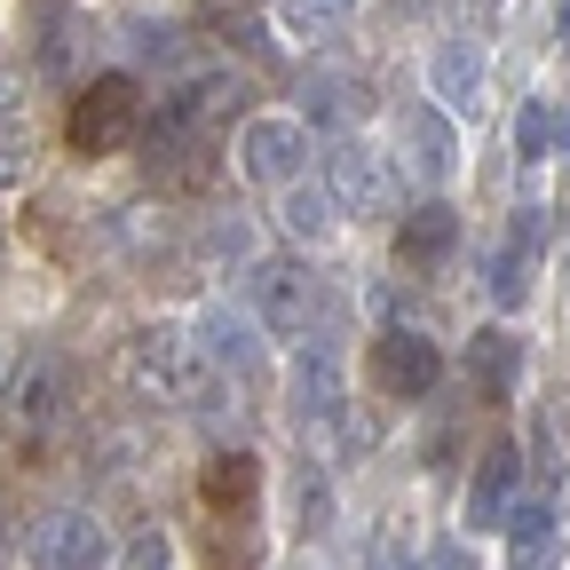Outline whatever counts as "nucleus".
Masks as SVG:
<instances>
[{"mask_svg":"<svg viewBox=\"0 0 570 570\" xmlns=\"http://www.w3.org/2000/svg\"><path fill=\"white\" fill-rule=\"evenodd\" d=\"M262 317H238V309H206L198 317V348H206V365H223V373H254L262 365Z\"/></svg>","mask_w":570,"mask_h":570,"instance_id":"obj_13","label":"nucleus"},{"mask_svg":"<svg viewBox=\"0 0 570 570\" xmlns=\"http://www.w3.org/2000/svg\"><path fill=\"white\" fill-rule=\"evenodd\" d=\"M119 373H127V389L142 396V404H198L206 389H214V365H206V348H198V333H183V325H135L127 341H119Z\"/></svg>","mask_w":570,"mask_h":570,"instance_id":"obj_1","label":"nucleus"},{"mask_svg":"<svg viewBox=\"0 0 570 570\" xmlns=\"http://www.w3.org/2000/svg\"><path fill=\"white\" fill-rule=\"evenodd\" d=\"M452 246H460V214H452L444 198L412 206L404 223H396V262H420V269H436V262H444Z\"/></svg>","mask_w":570,"mask_h":570,"instance_id":"obj_12","label":"nucleus"},{"mask_svg":"<svg viewBox=\"0 0 570 570\" xmlns=\"http://www.w3.org/2000/svg\"><path fill=\"white\" fill-rule=\"evenodd\" d=\"M348 17H356V0H277V40L317 48V40H333Z\"/></svg>","mask_w":570,"mask_h":570,"instance_id":"obj_18","label":"nucleus"},{"mask_svg":"<svg viewBox=\"0 0 570 570\" xmlns=\"http://www.w3.org/2000/svg\"><path fill=\"white\" fill-rule=\"evenodd\" d=\"M0 262H9V246H0Z\"/></svg>","mask_w":570,"mask_h":570,"instance_id":"obj_27","label":"nucleus"},{"mask_svg":"<svg viewBox=\"0 0 570 570\" xmlns=\"http://www.w3.org/2000/svg\"><path fill=\"white\" fill-rule=\"evenodd\" d=\"M365 96H356V80H309V96H302V119H341V111H356Z\"/></svg>","mask_w":570,"mask_h":570,"instance_id":"obj_22","label":"nucleus"},{"mask_svg":"<svg viewBox=\"0 0 570 570\" xmlns=\"http://www.w3.org/2000/svg\"><path fill=\"white\" fill-rule=\"evenodd\" d=\"M325 190H333V206H341V223H348V214H389V206H396V167H389L381 142L341 135L333 151H325Z\"/></svg>","mask_w":570,"mask_h":570,"instance_id":"obj_5","label":"nucleus"},{"mask_svg":"<svg viewBox=\"0 0 570 570\" xmlns=\"http://www.w3.org/2000/svg\"><path fill=\"white\" fill-rule=\"evenodd\" d=\"M396 127H404V142H412V151H404V159H412V175L444 183V175H452V159H460V151H452V119H444L436 104H404V119H396Z\"/></svg>","mask_w":570,"mask_h":570,"instance_id":"obj_14","label":"nucleus"},{"mask_svg":"<svg viewBox=\"0 0 570 570\" xmlns=\"http://www.w3.org/2000/svg\"><path fill=\"white\" fill-rule=\"evenodd\" d=\"M562 539H554V508L547 499H523L515 523H508V570H554Z\"/></svg>","mask_w":570,"mask_h":570,"instance_id":"obj_16","label":"nucleus"},{"mask_svg":"<svg viewBox=\"0 0 570 570\" xmlns=\"http://www.w3.org/2000/svg\"><path fill=\"white\" fill-rule=\"evenodd\" d=\"M531 254H539V246H531L523 230H508V238L483 246V294H491L499 309H523V302H531Z\"/></svg>","mask_w":570,"mask_h":570,"instance_id":"obj_15","label":"nucleus"},{"mask_svg":"<svg viewBox=\"0 0 570 570\" xmlns=\"http://www.w3.org/2000/svg\"><path fill=\"white\" fill-rule=\"evenodd\" d=\"M277 223L294 230L302 246H325V238L341 230V206H333V190H309V183H294V190H285V206H277Z\"/></svg>","mask_w":570,"mask_h":570,"instance_id":"obj_19","label":"nucleus"},{"mask_svg":"<svg viewBox=\"0 0 570 570\" xmlns=\"http://www.w3.org/2000/svg\"><path fill=\"white\" fill-rule=\"evenodd\" d=\"M63 404H71V365L56 348H24L9 365V381H0V420H9L17 436H40V428L63 420Z\"/></svg>","mask_w":570,"mask_h":570,"instance_id":"obj_3","label":"nucleus"},{"mask_svg":"<svg viewBox=\"0 0 570 570\" xmlns=\"http://www.w3.org/2000/svg\"><path fill=\"white\" fill-rule=\"evenodd\" d=\"M468 365H475V381H483L491 396H515V381H523V341H515L508 325H483V333L468 341Z\"/></svg>","mask_w":570,"mask_h":570,"instance_id":"obj_17","label":"nucleus"},{"mask_svg":"<svg viewBox=\"0 0 570 570\" xmlns=\"http://www.w3.org/2000/svg\"><path fill=\"white\" fill-rule=\"evenodd\" d=\"M373 570H420V562H396V554L381 547V554H373Z\"/></svg>","mask_w":570,"mask_h":570,"instance_id":"obj_25","label":"nucleus"},{"mask_svg":"<svg viewBox=\"0 0 570 570\" xmlns=\"http://www.w3.org/2000/svg\"><path fill=\"white\" fill-rule=\"evenodd\" d=\"M317 269L309 262H294V254H269V262H254V317H262V333H309L317 325Z\"/></svg>","mask_w":570,"mask_h":570,"instance_id":"obj_6","label":"nucleus"},{"mask_svg":"<svg viewBox=\"0 0 570 570\" xmlns=\"http://www.w3.org/2000/svg\"><path fill=\"white\" fill-rule=\"evenodd\" d=\"M373 381H381V396L420 404V396H436V381H444V348L428 333H412V325H389L373 341Z\"/></svg>","mask_w":570,"mask_h":570,"instance_id":"obj_8","label":"nucleus"},{"mask_svg":"<svg viewBox=\"0 0 570 570\" xmlns=\"http://www.w3.org/2000/svg\"><path fill=\"white\" fill-rule=\"evenodd\" d=\"M515 508H523V452L491 444L475 460V483H468V531H508Z\"/></svg>","mask_w":570,"mask_h":570,"instance_id":"obj_9","label":"nucleus"},{"mask_svg":"<svg viewBox=\"0 0 570 570\" xmlns=\"http://www.w3.org/2000/svg\"><path fill=\"white\" fill-rule=\"evenodd\" d=\"M24 562L32 570H111V531L96 508H48L24 531Z\"/></svg>","mask_w":570,"mask_h":570,"instance_id":"obj_4","label":"nucleus"},{"mask_svg":"<svg viewBox=\"0 0 570 570\" xmlns=\"http://www.w3.org/2000/svg\"><path fill=\"white\" fill-rule=\"evenodd\" d=\"M238 175L246 183H262V190H294V175H302V159H309V119L302 111H246L238 119Z\"/></svg>","mask_w":570,"mask_h":570,"instance_id":"obj_2","label":"nucleus"},{"mask_svg":"<svg viewBox=\"0 0 570 570\" xmlns=\"http://www.w3.org/2000/svg\"><path fill=\"white\" fill-rule=\"evenodd\" d=\"M32 175V127L24 119H0V190H17Z\"/></svg>","mask_w":570,"mask_h":570,"instance_id":"obj_21","label":"nucleus"},{"mask_svg":"<svg viewBox=\"0 0 570 570\" xmlns=\"http://www.w3.org/2000/svg\"><path fill=\"white\" fill-rule=\"evenodd\" d=\"M127 570H175V547H167L159 523H142V531L127 539Z\"/></svg>","mask_w":570,"mask_h":570,"instance_id":"obj_23","label":"nucleus"},{"mask_svg":"<svg viewBox=\"0 0 570 570\" xmlns=\"http://www.w3.org/2000/svg\"><path fill=\"white\" fill-rule=\"evenodd\" d=\"M142 135V88L135 80H88V96L71 104V142L96 159V151H127Z\"/></svg>","mask_w":570,"mask_h":570,"instance_id":"obj_7","label":"nucleus"},{"mask_svg":"<svg viewBox=\"0 0 570 570\" xmlns=\"http://www.w3.org/2000/svg\"><path fill=\"white\" fill-rule=\"evenodd\" d=\"M483 80H491V56L475 40H436L428 48V88H436V111H475L483 104Z\"/></svg>","mask_w":570,"mask_h":570,"instance_id":"obj_11","label":"nucleus"},{"mask_svg":"<svg viewBox=\"0 0 570 570\" xmlns=\"http://www.w3.org/2000/svg\"><path fill=\"white\" fill-rule=\"evenodd\" d=\"M9 104H17V71L0 63V119H9Z\"/></svg>","mask_w":570,"mask_h":570,"instance_id":"obj_24","label":"nucleus"},{"mask_svg":"<svg viewBox=\"0 0 570 570\" xmlns=\"http://www.w3.org/2000/svg\"><path fill=\"white\" fill-rule=\"evenodd\" d=\"M554 151H562V111L531 96V104L515 111V159H523V167H539V159H554Z\"/></svg>","mask_w":570,"mask_h":570,"instance_id":"obj_20","label":"nucleus"},{"mask_svg":"<svg viewBox=\"0 0 570 570\" xmlns=\"http://www.w3.org/2000/svg\"><path fill=\"white\" fill-rule=\"evenodd\" d=\"M285 381H294V404H302V428L325 444V428H333V412H341V356H333V341H302L294 348V365H285Z\"/></svg>","mask_w":570,"mask_h":570,"instance_id":"obj_10","label":"nucleus"},{"mask_svg":"<svg viewBox=\"0 0 570 570\" xmlns=\"http://www.w3.org/2000/svg\"><path fill=\"white\" fill-rule=\"evenodd\" d=\"M554 32H562V40H570V0H554Z\"/></svg>","mask_w":570,"mask_h":570,"instance_id":"obj_26","label":"nucleus"},{"mask_svg":"<svg viewBox=\"0 0 570 570\" xmlns=\"http://www.w3.org/2000/svg\"><path fill=\"white\" fill-rule=\"evenodd\" d=\"M0 381H9V373H0Z\"/></svg>","mask_w":570,"mask_h":570,"instance_id":"obj_28","label":"nucleus"}]
</instances>
